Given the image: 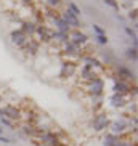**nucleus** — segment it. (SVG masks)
Listing matches in <instances>:
<instances>
[{
	"label": "nucleus",
	"instance_id": "4c0bfd02",
	"mask_svg": "<svg viewBox=\"0 0 138 146\" xmlns=\"http://www.w3.org/2000/svg\"><path fill=\"white\" fill-rule=\"evenodd\" d=\"M0 117H2V108H0Z\"/></svg>",
	"mask_w": 138,
	"mask_h": 146
},
{
	"label": "nucleus",
	"instance_id": "5701e85b",
	"mask_svg": "<svg viewBox=\"0 0 138 146\" xmlns=\"http://www.w3.org/2000/svg\"><path fill=\"white\" fill-rule=\"evenodd\" d=\"M124 31H125V34L132 39V47H137V39H138L137 29H135V27H130V26H124Z\"/></svg>",
	"mask_w": 138,
	"mask_h": 146
},
{
	"label": "nucleus",
	"instance_id": "473e14b6",
	"mask_svg": "<svg viewBox=\"0 0 138 146\" xmlns=\"http://www.w3.org/2000/svg\"><path fill=\"white\" fill-rule=\"evenodd\" d=\"M0 141L7 145V143H11V140H10V138H7V137H3V135H0Z\"/></svg>",
	"mask_w": 138,
	"mask_h": 146
},
{
	"label": "nucleus",
	"instance_id": "c9c22d12",
	"mask_svg": "<svg viewBox=\"0 0 138 146\" xmlns=\"http://www.w3.org/2000/svg\"><path fill=\"white\" fill-rule=\"evenodd\" d=\"M3 103V96H2V93H0V104Z\"/></svg>",
	"mask_w": 138,
	"mask_h": 146
},
{
	"label": "nucleus",
	"instance_id": "aec40b11",
	"mask_svg": "<svg viewBox=\"0 0 138 146\" xmlns=\"http://www.w3.org/2000/svg\"><path fill=\"white\" fill-rule=\"evenodd\" d=\"M119 140H121V137H117V135H114L111 132L104 133L103 135V146H117Z\"/></svg>",
	"mask_w": 138,
	"mask_h": 146
},
{
	"label": "nucleus",
	"instance_id": "a211bd4d",
	"mask_svg": "<svg viewBox=\"0 0 138 146\" xmlns=\"http://www.w3.org/2000/svg\"><path fill=\"white\" fill-rule=\"evenodd\" d=\"M52 21H53V26H55V31H58V32H64V34H69V32L72 31L71 27H69V24L60 16V15H56V16L53 18Z\"/></svg>",
	"mask_w": 138,
	"mask_h": 146
},
{
	"label": "nucleus",
	"instance_id": "f257e3e1",
	"mask_svg": "<svg viewBox=\"0 0 138 146\" xmlns=\"http://www.w3.org/2000/svg\"><path fill=\"white\" fill-rule=\"evenodd\" d=\"M109 124H111V117L109 114H106L104 111L95 112L93 117H92V129L95 133H103L109 129Z\"/></svg>",
	"mask_w": 138,
	"mask_h": 146
},
{
	"label": "nucleus",
	"instance_id": "7ed1b4c3",
	"mask_svg": "<svg viewBox=\"0 0 138 146\" xmlns=\"http://www.w3.org/2000/svg\"><path fill=\"white\" fill-rule=\"evenodd\" d=\"M104 88H106V82L100 76L96 79H93V80L87 82V93L90 96H103Z\"/></svg>",
	"mask_w": 138,
	"mask_h": 146
},
{
	"label": "nucleus",
	"instance_id": "2f4dec72",
	"mask_svg": "<svg viewBox=\"0 0 138 146\" xmlns=\"http://www.w3.org/2000/svg\"><path fill=\"white\" fill-rule=\"evenodd\" d=\"M0 122H2V125H7V127H13V125H15L11 120L5 119V117H0Z\"/></svg>",
	"mask_w": 138,
	"mask_h": 146
},
{
	"label": "nucleus",
	"instance_id": "4be33fe9",
	"mask_svg": "<svg viewBox=\"0 0 138 146\" xmlns=\"http://www.w3.org/2000/svg\"><path fill=\"white\" fill-rule=\"evenodd\" d=\"M90 101H92L90 106H92L93 114L101 111V108H103V96H90Z\"/></svg>",
	"mask_w": 138,
	"mask_h": 146
},
{
	"label": "nucleus",
	"instance_id": "ddd939ff",
	"mask_svg": "<svg viewBox=\"0 0 138 146\" xmlns=\"http://www.w3.org/2000/svg\"><path fill=\"white\" fill-rule=\"evenodd\" d=\"M27 39H29V37H27L26 34H23L19 29H13L11 32H10V42L13 43L16 48L24 47V43L27 42Z\"/></svg>",
	"mask_w": 138,
	"mask_h": 146
},
{
	"label": "nucleus",
	"instance_id": "f704fd0d",
	"mask_svg": "<svg viewBox=\"0 0 138 146\" xmlns=\"http://www.w3.org/2000/svg\"><path fill=\"white\" fill-rule=\"evenodd\" d=\"M24 5H32V0H21Z\"/></svg>",
	"mask_w": 138,
	"mask_h": 146
},
{
	"label": "nucleus",
	"instance_id": "393cba45",
	"mask_svg": "<svg viewBox=\"0 0 138 146\" xmlns=\"http://www.w3.org/2000/svg\"><path fill=\"white\" fill-rule=\"evenodd\" d=\"M68 10H69V11H71L72 15H76L77 18L80 16V15H82V11H80V8H79L77 5L74 3L72 0H68Z\"/></svg>",
	"mask_w": 138,
	"mask_h": 146
},
{
	"label": "nucleus",
	"instance_id": "f3484780",
	"mask_svg": "<svg viewBox=\"0 0 138 146\" xmlns=\"http://www.w3.org/2000/svg\"><path fill=\"white\" fill-rule=\"evenodd\" d=\"M35 29H37V24H35V21H32V19H24V21L21 23V27H19V31H21L23 34H26L27 37H34Z\"/></svg>",
	"mask_w": 138,
	"mask_h": 146
},
{
	"label": "nucleus",
	"instance_id": "1a4fd4ad",
	"mask_svg": "<svg viewBox=\"0 0 138 146\" xmlns=\"http://www.w3.org/2000/svg\"><path fill=\"white\" fill-rule=\"evenodd\" d=\"M69 42L76 43L77 47H85L87 43H88V35L85 34V32H82L80 29H72L71 32H69Z\"/></svg>",
	"mask_w": 138,
	"mask_h": 146
},
{
	"label": "nucleus",
	"instance_id": "c85d7f7f",
	"mask_svg": "<svg viewBox=\"0 0 138 146\" xmlns=\"http://www.w3.org/2000/svg\"><path fill=\"white\" fill-rule=\"evenodd\" d=\"M95 39H96V42H98L100 45H108V42H109V39H108V35H106V34L95 35Z\"/></svg>",
	"mask_w": 138,
	"mask_h": 146
},
{
	"label": "nucleus",
	"instance_id": "dca6fc26",
	"mask_svg": "<svg viewBox=\"0 0 138 146\" xmlns=\"http://www.w3.org/2000/svg\"><path fill=\"white\" fill-rule=\"evenodd\" d=\"M82 63H84V66H88V68L95 69L96 72H98V71H103V69H104L103 63H101L98 58H95V56H92V55H85V56H84V58H82Z\"/></svg>",
	"mask_w": 138,
	"mask_h": 146
},
{
	"label": "nucleus",
	"instance_id": "cd10ccee",
	"mask_svg": "<svg viewBox=\"0 0 138 146\" xmlns=\"http://www.w3.org/2000/svg\"><path fill=\"white\" fill-rule=\"evenodd\" d=\"M43 2L47 3L48 8H55V10L61 5V0H43Z\"/></svg>",
	"mask_w": 138,
	"mask_h": 146
},
{
	"label": "nucleus",
	"instance_id": "f03ea898",
	"mask_svg": "<svg viewBox=\"0 0 138 146\" xmlns=\"http://www.w3.org/2000/svg\"><path fill=\"white\" fill-rule=\"evenodd\" d=\"M109 132L121 137L124 133H127L130 130V124H129V119L127 117H117V119H111V124H109Z\"/></svg>",
	"mask_w": 138,
	"mask_h": 146
},
{
	"label": "nucleus",
	"instance_id": "9b49d317",
	"mask_svg": "<svg viewBox=\"0 0 138 146\" xmlns=\"http://www.w3.org/2000/svg\"><path fill=\"white\" fill-rule=\"evenodd\" d=\"M23 52H24V55L26 56H37V53L40 52V43L37 42L35 39H32V37H29L27 39V42L24 43V47L21 48Z\"/></svg>",
	"mask_w": 138,
	"mask_h": 146
},
{
	"label": "nucleus",
	"instance_id": "4468645a",
	"mask_svg": "<svg viewBox=\"0 0 138 146\" xmlns=\"http://www.w3.org/2000/svg\"><path fill=\"white\" fill-rule=\"evenodd\" d=\"M60 16L63 18V19H64L66 23H68L71 29H80V27H82V24H80V19H79V18L76 16V15L71 13V11H69L68 8H66L64 11H61Z\"/></svg>",
	"mask_w": 138,
	"mask_h": 146
},
{
	"label": "nucleus",
	"instance_id": "6ab92c4d",
	"mask_svg": "<svg viewBox=\"0 0 138 146\" xmlns=\"http://www.w3.org/2000/svg\"><path fill=\"white\" fill-rule=\"evenodd\" d=\"M117 79L121 80H133L135 82V72H132V69H129L127 66L119 64L117 66Z\"/></svg>",
	"mask_w": 138,
	"mask_h": 146
},
{
	"label": "nucleus",
	"instance_id": "2eb2a0df",
	"mask_svg": "<svg viewBox=\"0 0 138 146\" xmlns=\"http://www.w3.org/2000/svg\"><path fill=\"white\" fill-rule=\"evenodd\" d=\"M77 72H79V76H80V79H82V80H85V82H90V80H93V79H96L100 76L95 69L88 68V66H84V64L79 68Z\"/></svg>",
	"mask_w": 138,
	"mask_h": 146
},
{
	"label": "nucleus",
	"instance_id": "bb28decb",
	"mask_svg": "<svg viewBox=\"0 0 138 146\" xmlns=\"http://www.w3.org/2000/svg\"><path fill=\"white\" fill-rule=\"evenodd\" d=\"M127 18H129L130 21H133L135 27H137V8H135V7L129 10V13H127Z\"/></svg>",
	"mask_w": 138,
	"mask_h": 146
},
{
	"label": "nucleus",
	"instance_id": "39448f33",
	"mask_svg": "<svg viewBox=\"0 0 138 146\" xmlns=\"http://www.w3.org/2000/svg\"><path fill=\"white\" fill-rule=\"evenodd\" d=\"M63 55L66 56V58H72V60H79V58H84V48L82 47H77L76 43L72 42H66L64 45H63Z\"/></svg>",
	"mask_w": 138,
	"mask_h": 146
},
{
	"label": "nucleus",
	"instance_id": "b1692460",
	"mask_svg": "<svg viewBox=\"0 0 138 146\" xmlns=\"http://www.w3.org/2000/svg\"><path fill=\"white\" fill-rule=\"evenodd\" d=\"M125 56H127V60L132 61V63H137L138 60V53H137V47H129L125 50Z\"/></svg>",
	"mask_w": 138,
	"mask_h": 146
},
{
	"label": "nucleus",
	"instance_id": "72a5a7b5",
	"mask_svg": "<svg viewBox=\"0 0 138 146\" xmlns=\"http://www.w3.org/2000/svg\"><path fill=\"white\" fill-rule=\"evenodd\" d=\"M117 2H119V5H121V2H122V3H125L127 7H130V5H132V0H117Z\"/></svg>",
	"mask_w": 138,
	"mask_h": 146
},
{
	"label": "nucleus",
	"instance_id": "6e6552de",
	"mask_svg": "<svg viewBox=\"0 0 138 146\" xmlns=\"http://www.w3.org/2000/svg\"><path fill=\"white\" fill-rule=\"evenodd\" d=\"M135 88V85L132 87L129 80H121V79L114 77V85H112V93H119V95H125L129 96L132 93V90Z\"/></svg>",
	"mask_w": 138,
	"mask_h": 146
},
{
	"label": "nucleus",
	"instance_id": "c756f323",
	"mask_svg": "<svg viewBox=\"0 0 138 146\" xmlns=\"http://www.w3.org/2000/svg\"><path fill=\"white\" fill-rule=\"evenodd\" d=\"M92 29H93L95 35H103V34H106V31H104L101 26H98V24H92Z\"/></svg>",
	"mask_w": 138,
	"mask_h": 146
},
{
	"label": "nucleus",
	"instance_id": "423d86ee",
	"mask_svg": "<svg viewBox=\"0 0 138 146\" xmlns=\"http://www.w3.org/2000/svg\"><path fill=\"white\" fill-rule=\"evenodd\" d=\"M77 71H79V68H77V63L76 61H71V60L63 61L60 66V77L61 79H71L77 74Z\"/></svg>",
	"mask_w": 138,
	"mask_h": 146
},
{
	"label": "nucleus",
	"instance_id": "f8f14e48",
	"mask_svg": "<svg viewBox=\"0 0 138 146\" xmlns=\"http://www.w3.org/2000/svg\"><path fill=\"white\" fill-rule=\"evenodd\" d=\"M127 103H129V96H125V95L112 93L109 96V106L114 109H124V108H127Z\"/></svg>",
	"mask_w": 138,
	"mask_h": 146
},
{
	"label": "nucleus",
	"instance_id": "20e7f679",
	"mask_svg": "<svg viewBox=\"0 0 138 146\" xmlns=\"http://www.w3.org/2000/svg\"><path fill=\"white\" fill-rule=\"evenodd\" d=\"M21 112L23 111L16 106V104H11V103L5 104V106L2 108V117L11 120V122H19V120L23 119Z\"/></svg>",
	"mask_w": 138,
	"mask_h": 146
},
{
	"label": "nucleus",
	"instance_id": "e433bc0d",
	"mask_svg": "<svg viewBox=\"0 0 138 146\" xmlns=\"http://www.w3.org/2000/svg\"><path fill=\"white\" fill-rule=\"evenodd\" d=\"M0 135H3V129L2 127H0Z\"/></svg>",
	"mask_w": 138,
	"mask_h": 146
},
{
	"label": "nucleus",
	"instance_id": "412c9836",
	"mask_svg": "<svg viewBox=\"0 0 138 146\" xmlns=\"http://www.w3.org/2000/svg\"><path fill=\"white\" fill-rule=\"evenodd\" d=\"M52 42H56L60 45H64L66 42H69V35L64 32H58V31H53L52 32Z\"/></svg>",
	"mask_w": 138,
	"mask_h": 146
},
{
	"label": "nucleus",
	"instance_id": "7c9ffc66",
	"mask_svg": "<svg viewBox=\"0 0 138 146\" xmlns=\"http://www.w3.org/2000/svg\"><path fill=\"white\" fill-rule=\"evenodd\" d=\"M117 146H137V143L130 141V140H124V138H121L119 143H117Z\"/></svg>",
	"mask_w": 138,
	"mask_h": 146
},
{
	"label": "nucleus",
	"instance_id": "0eeeda50",
	"mask_svg": "<svg viewBox=\"0 0 138 146\" xmlns=\"http://www.w3.org/2000/svg\"><path fill=\"white\" fill-rule=\"evenodd\" d=\"M52 32L53 31L48 26H45V24H37V29H35V34H34L37 37L35 40L40 45H43V43H52Z\"/></svg>",
	"mask_w": 138,
	"mask_h": 146
},
{
	"label": "nucleus",
	"instance_id": "a878e982",
	"mask_svg": "<svg viewBox=\"0 0 138 146\" xmlns=\"http://www.w3.org/2000/svg\"><path fill=\"white\" fill-rule=\"evenodd\" d=\"M104 5H108L109 8H112L114 11H117L119 13V10H121V5H119V2L117 0H103Z\"/></svg>",
	"mask_w": 138,
	"mask_h": 146
},
{
	"label": "nucleus",
	"instance_id": "9d476101",
	"mask_svg": "<svg viewBox=\"0 0 138 146\" xmlns=\"http://www.w3.org/2000/svg\"><path fill=\"white\" fill-rule=\"evenodd\" d=\"M39 140L43 145H48V146H55L61 141L60 138H58V135H56L53 130H42L40 135H39Z\"/></svg>",
	"mask_w": 138,
	"mask_h": 146
}]
</instances>
